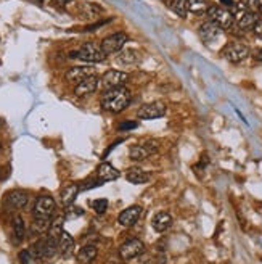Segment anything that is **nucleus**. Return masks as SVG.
Returning <instances> with one entry per match:
<instances>
[{
	"label": "nucleus",
	"mask_w": 262,
	"mask_h": 264,
	"mask_svg": "<svg viewBox=\"0 0 262 264\" xmlns=\"http://www.w3.org/2000/svg\"><path fill=\"white\" fill-rule=\"evenodd\" d=\"M132 102V94L127 87H118V89H109L102 94L100 105L103 110H106L109 113H121L129 107Z\"/></svg>",
	"instance_id": "obj_1"
},
{
	"label": "nucleus",
	"mask_w": 262,
	"mask_h": 264,
	"mask_svg": "<svg viewBox=\"0 0 262 264\" xmlns=\"http://www.w3.org/2000/svg\"><path fill=\"white\" fill-rule=\"evenodd\" d=\"M70 57L79 58V60L87 63H102L106 58V54L103 52L102 45L97 44V42H86L79 50L71 52Z\"/></svg>",
	"instance_id": "obj_2"
},
{
	"label": "nucleus",
	"mask_w": 262,
	"mask_h": 264,
	"mask_svg": "<svg viewBox=\"0 0 262 264\" xmlns=\"http://www.w3.org/2000/svg\"><path fill=\"white\" fill-rule=\"evenodd\" d=\"M208 18L221 29H232L235 23L232 12L225 7H221V5H211V8L208 10Z\"/></svg>",
	"instance_id": "obj_3"
},
{
	"label": "nucleus",
	"mask_w": 262,
	"mask_h": 264,
	"mask_svg": "<svg viewBox=\"0 0 262 264\" xmlns=\"http://www.w3.org/2000/svg\"><path fill=\"white\" fill-rule=\"evenodd\" d=\"M158 150H159V142L151 139V140H145V142H141V144L130 147L129 156L132 161H143L148 156L155 155Z\"/></svg>",
	"instance_id": "obj_4"
},
{
	"label": "nucleus",
	"mask_w": 262,
	"mask_h": 264,
	"mask_svg": "<svg viewBox=\"0 0 262 264\" xmlns=\"http://www.w3.org/2000/svg\"><path fill=\"white\" fill-rule=\"evenodd\" d=\"M221 55L230 63H242L249 55V47L242 42H230L222 49Z\"/></svg>",
	"instance_id": "obj_5"
},
{
	"label": "nucleus",
	"mask_w": 262,
	"mask_h": 264,
	"mask_svg": "<svg viewBox=\"0 0 262 264\" xmlns=\"http://www.w3.org/2000/svg\"><path fill=\"white\" fill-rule=\"evenodd\" d=\"M56 209V203L55 200L50 197V195H40V197L35 200L34 203V218L37 219H52Z\"/></svg>",
	"instance_id": "obj_6"
},
{
	"label": "nucleus",
	"mask_w": 262,
	"mask_h": 264,
	"mask_svg": "<svg viewBox=\"0 0 262 264\" xmlns=\"http://www.w3.org/2000/svg\"><path fill=\"white\" fill-rule=\"evenodd\" d=\"M129 73L124 71H118V70H109L106 71L100 79V84L105 91H109V89H118V87H125V84L129 82Z\"/></svg>",
	"instance_id": "obj_7"
},
{
	"label": "nucleus",
	"mask_w": 262,
	"mask_h": 264,
	"mask_svg": "<svg viewBox=\"0 0 262 264\" xmlns=\"http://www.w3.org/2000/svg\"><path fill=\"white\" fill-rule=\"evenodd\" d=\"M127 34L125 33H114L111 36H106L103 40H102V49L106 55H113V54H118L124 49V45L127 44Z\"/></svg>",
	"instance_id": "obj_8"
},
{
	"label": "nucleus",
	"mask_w": 262,
	"mask_h": 264,
	"mask_svg": "<svg viewBox=\"0 0 262 264\" xmlns=\"http://www.w3.org/2000/svg\"><path fill=\"white\" fill-rule=\"evenodd\" d=\"M143 251H145V245H143V242L139 240V239L127 240V242H124L121 246H119V256H121L124 261H129V260H132V258H137Z\"/></svg>",
	"instance_id": "obj_9"
},
{
	"label": "nucleus",
	"mask_w": 262,
	"mask_h": 264,
	"mask_svg": "<svg viewBox=\"0 0 262 264\" xmlns=\"http://www.w3.org/2000/svg\"><path fill=\"white\" fill-rule=\"evenodd\" d=\"M166 113V105L162 102H151V103H146L143 107L139 108L137 116L140 119H145V121H150V119H158L161 116H164Z\"/></svg>",
	"instance_id": "obj_10"
},
{
	"label": "nucleus",
	"mask_w": 262,
	"mask_h": 264,
	"mask_svg": "<svg viewBox=\"0 0 262 264\" xmlns=\"http://www.w3.org/2000/svg\"><path fill=\"white\" fill-rule=\"evenodd\" d=\"M90 76H95V70L92 66H72L70 70L66 71L65 79L70 84H79L82 82L84 79L90 77Z\"/></svg>",
	"instance_id": "obj_11"
},
{
	"label": "nucleus",
	"mask_w": 262,
	"mask_h": 264,
	"mask_svg": "<svg viewBox=\"0 0 262 264\" xmlns=\"http://www.w3.org/2000/svg\"><path fill=\"white\" fill-rule=\"evenodd\" d=\"M26 205H28V193L23 190H13L7 195V200H5V207L8 211L23 209Z\"/></svg>",
	"instance_id": "obj_12"
},
{
	"label": "nucleus",
	"mask_w": 262,
	"mask_h": 264,
	"mask_svg": "<svg viewBox=\"0 0 262 264\" xmlns=\"http://www.w3.org/2000/svg\"><path fill=\"white\" fill-rule=\"evenodd\" d=\"M140 216H141V207H139V205H132V207L125 208L122 213L118 216V223L122 227H132L137 224Z\"/></svg>",
	"instance_id": "obj_13"
},
{
	"label": "nucleus",
	"mask_w": 262,
	"mask_h": 264,
	"mask_svg": "<svg viewBox=\"0 0 262 264\" xmlns=\"http://www.w3.org/2000/svg\"><path fill=\"white\" fill-rule=\"evenodd\" d=\"M221 28H219L217 24H214L212 21H206V23H203L200 26V38L204 44H211V42L216 40L219 36H221Z\"/></svg>",
	"instance_id": "obj_14"
},
{
	"label": "nucleus",
	"mask_w": 262,
	"mask_h": 264,
	"mask_svg": "<svg viewBox=\"0 0 262 264\" xmlns=\"http://www.w3.org/2000/svg\"><path fill=\"white\" fill-rule=\"evenodd\" d=\"M100 79L95 76H90V77H87V79H84L82 82H79L77 86L74 87V94L77 95V97H87V95H90L93 94L98 89V82Z\"/></svg>",
	"instance_id": "obj_15"
},
{
	"label": "nucleus",
	"mask_w": 262,
	"mask_h": 264,
	"mask_svg": "<svg viewBox=\"0 0 262 264\" xmlns=\"http://www.w3.org/2000/svg\"><path fill=\"white\" fill-rule=\"evenodd\" d=\"M119 176H121V172L114 166L109 165V163H102V165L97 168V177L100 179L103 184L109 181H116V179H119Z\"/></svg>",
	"instance_id": "obj_16"
},
{
	"label": "nucleus",
	"mask_w": 262,
	"mask_h": 264,
	"mask_svg": "<svg viewBox=\"0 0 262 264\" xmlns=\"http://www.w3.org/2000/svg\"><path fill=\"white\" fill-rule=\"evenodd\" d=\"M151 226H153V229L158 234H162V232H166L172 226V216L166 213V211H161V213L155 214V218L151 219Z\"/></svg>",
	"instance_id": "obj_17"
},
{
	"label": "nucleus",
	"mask_w": 262,
	"mask_h": 264,
	"mask_svg": "<svg viewBox=\"0 0 262 264\" xmlns=\"http://www.w3.org/2000/svg\"><path fill=\"white\" fill-rule=\"evenodd\" d=\"M74 251V239L68 234L66 230H63V234L58 240V253L63 258H70Z\"/></svg>",
	"instance_id": "obj_18"
},
{
	"label": "nucleus",
	"mask_w": 262,
	"mask_h": 264,
	"mask_svg": "<svg viewBox=\"0 0 262 264\" xmlns=\"http://www.w3.org/2000/svg\"><path fill=\"white\" fill-rule=\"evenodd\" d=\"M26 235V227H24V221L21 216H15L12 221V237H13V244L19 245L21 242L24 240Z\"/></svg>",
	"instance_id": "obj_19"
},
{
	"label": "nucleus",
	"mask_w": 262,
	"mask_h": 264,
	"mask_svg": "<svg viewBox=\"0 0 262 264\" xmlns=\"http://www.w3.org/2000/svg\"><path fill=\"white\" fill-rule=\"evenodd\" d=\"M81 192V187L77 184H68V186L61 190V203L65 207H71L76 202L77 193Z\"/></svg>",
	"instance_id": "obj_20"
},
{
	"label": "nucleus",
	"mask_w": 262,
	"mask_h": 264,
	"mask_svg": "<svg viewBox=\"0 0 262 264\" xmlns=\"http://www.w3.org/2000/svg\"><path fill=\"white\" fill-rule=\"evenodd\" d=\"M125 179L130 182V184H135V186H141V184L148 182L150 179V174L145 172L141 168H130L125 174Z\"/></svg>",
	"instance_id": "obj_21"
},
{
	"label": "nucleus",
	"mask_w": 262,
	"mask_h": 264,
	"mask_svg": "<svg viewBox=\"0 0 262 264\" xmlns=\"http://www.w3.org/2000/svg\"><path fill=\"white\" fill-rule=\"evenodd\" d=\"M79 13H81V17L86 18V19H95L103 13V8L100 7V5H97L93 2H87V3L81 5Z\"/></svg>",
	"instance_id": "obj_22"
},
{
	"label": "nucleus",
	"mask_w": 262,
	"mask_h": 264,
	"mask_svg": "<svg viewBox=\"0 0 262 264\" xmlns=\"http://www.w3.org/2000/svg\"><path fill=\"white\" fill-rule=\"evenodd\" d=\"M98 250L95 245H84L79 251H77V261L81 264H90L97 258Z\"/></svg>",
	"instance_id": "obj_23"
},
{
	"label": "nucleus",
	"mask_w": 262,
	"mask_h": 264,
	"mask_svg": "<svg viewBox=\"0 0 262 264\" xmlns=\"http://www.w3.org/2000/svg\"><path fill=\"white\" fill-rule=\"evenodd\" d=\"M259 21V17H258V13H253V12H246L242 18H238L235 23H237L238 26V29H242V31H248V29H253L256 23Z\"/></svg>",
	"instance_id": "obj_24"
},
{
	"label": "nucleus",
	"mask_w": 262,
	"mask_h": 264,
	"mask_svg": "<svg viewBox=\"0 0 262 264\" xmlns=\"http://www.w3.org/2000/svg\"><path fill=\"white\" fill-rule=\"evenodd\" d=\"M139 61V52L134 49H124L119 52L118 63L119 65H134Z\"/></svg>",
	"instance_id": "obj_25"
},
{
	"label": "nucleus",
	"mask_w": 262,
	"mask_h": 264,
	"mask_svg": "<svg viewBox=\"0 0 262 264\" xmlns=\"http://www.w3.org/2000/svg\"><path fill=\"white\" fill-rule=\"evenodd\" d=\"M209 8H211V0H188V12L195 15L208 13Z\"/></svg>",
	"instance_id": "obj_26"
},
{
	"label": "nucleus",
	"mask_w": 262,
	"mask_h": 264,
	"mask_svg": "<svg viewBox=\"0 0 262 264\" xmlns=\"http://www.w3.org/2000/svg\"><path fill=\"white\" fill-rule=\"evenodd\" d=\"M169 8L174 12L177 17L185 18L188 13V0H167Z\"/></svg>",
	"instance_id": "obj_27"
},
{
	"label": "nucleus",
	"mask_w": 262,
	"mask_h": 264,
	"mask_svg": "<svg viewBox=\"0 0 262 264\" xmlns=\"http://www.w3.org/2000/svg\"><path fill=\"white\" fill-rule=\"evenodd\" d=\"M63 223H65V216H56V218L52 221V226H50L49 232H47V235L60 240V237L63 234Z\"/></svg>",
	"instance_id": "obj_28"
},
{
	"label": "nucleus",
	"mask_w": 262,
	"mask_h": 264,
	"mask_svg": "<svg viewBox=\"0 0 262 264\" xmlns=\"http://www.w3.org/2000/svg\"><path fill=\"white\" fill-rule=\"evenodd\" d=\"M50 226H52V219H37V218H34L33 232L35 235H44L45 232H49Z\"/></svg>",
	"instance_id": "obj_29"
},
{
	"label": "nucleus",
	"mask_w": 262,
	"mask_h": 264,
	"mask_svg": "<svg viewBox=\"0 0 262 264\" xmlns=\"http://www.w3.org/2000/svg\"><path fill=\"white\" fill-rule=\"evenodd\" d=\"M92 208H93V211H95L97 214H103L105 211L108 209V200H105V198L93 200V202H92Z\"/></svg>",
	"instance_id": "obj_30"
},
{
	"label": "nucleus",
	"mask_w": 262,
	"mask_h": 264,
	"mask_svg": "<svg viewBox=\"0 0 262 264\" xmlns=\"http://www.w3.org/2000/svg\"><path fill=\"white\" fill-rule=\"evenodd\" d=\"M137 128H139L137 121H124V123H121V124L118 126V131L127 132V131H132V129H137Z\"/></svg>",
	"instance_id": "obj_31"
},
{
	"label": "nucleus",
	"mask_w": 262,
	"mask_h": 264,
	"mask_svg": "<svg viewBox=\"0 0 262 264\" xmlns=\"http://www.w3.org/2000/svg\"><path fill=\"white\" fill-rule=\"evenodd\" d=\"M18 260H19L21 264H29L31 261L34 260V258H33V255H31L29 250H21L18 253Z\"/></svg>",
	"instance_id": "obj_32"
},
{
	"label": "nucleus",
	"mask_w": 262,
	"mask_h": 264,
	"mask_svg": "<svg viewBox=\"0 0 262 264\" xmlns=\"http://www.w3.org/2000/svg\"><path fill=\"white\" fill-rule=\"evenodd\" d=\"M102 181L100 179H88L87 182H84V186H81V190H88V189H95V187H100L102 186Z\"/></svg>",
	"instance_id": "obj_33"
},
{
	"label": "nucleus",
	"mask_w": 262,
	"mask_h": 264,
	"mask_svg": "<svg viewBox=\"0 0 262 264\" xmlns=\"http://www.w3.org/2000/svg\"><path fill=\"white\" fill-rule=\"evenodd\" d=\"M261 0H246V7H248L249 12L253 13H259V8H261Z\"/></svg>",
	"instance_id": "obj_34"
},
{
	"label": "nucleus",
	"mask_w": 262,
	"mask_h": 264,
	"mask_svg": "<svg viewBox=\"0 0 262 264\" xmlns=\"http://www.w3.org/2000/svg\"><path fill=\"white\" fill-rule=\"evenodd\" d=\"M253 31H254V34L258 36L259 39H262V18H259V21L256 23V26L253 28Z\"/></svg>",
	"instance_id": "obj_35"
},
{
	"label": "nucleus",
	"mask_w": 262,
	"mask_h": 264,
	"mask_svg": "<svg viewBox=\"0 0 262 264\" xmlns=\"http://www.w3.org/2000/svg\"><path fill=\"white\" fill-rule=\"evenodd\" d=\"M55 5H58V7H65V5H68L71 2V0H52Z\"/></svg>",
	"instance_id": "obj_36"
},
{
	"label": "nucleus",
	"mask_w": 262,
	"mask_h": 264,
	"mask_svg": "<svg viewBox=\"0 0 262 264\" xmlns=\"http://www.w3.org/2000/svg\"><path fill=\"white\" fill-rule=\"evenodd\" d=\"M221 3L224 5V7H228V8H232L233 5H235L233 0H221Z\"/></svg>",
	"instance_id": "obj_37"
},
{
	"label": "nucleus",
	"mask_w": 262,
	"mask_h": 264,
	"mask_svg": "<svg viewBox=\"0 0 262 264\" xmlns=\"http://www.w3.org/2000/svg\"><path fill=\"white\" fill-rule=\"evenodd\" d=\"M253 57H254L258 61H262V49H258V50H256Z\"/></svg>",
	"instance_id": "obj_38"
},
{
	"label": "nucleus",
	"mask_w": 262,
	"mask_h": 264,
	"mask_svg": "<svg viewBox=\"0 0 262 264\" xmlns=\"http://www.w3.org/2000/svg\"><path fill=\"white\" fill-rule=\"evenodd\" d=\"M3 126H5V123H3V119H2V118H0V129H2V128H3Z\"/></svg>",
	"instance_id": "obj_39"
},
{
	"label": "nucleus",
	"mask_w": 262,
	"mask_h": 264,
	"mask_svg": "<svg viewBox=\"0 0 262 264\" xmlns=\"http://www.w3.org/2000/svg\"><path fill=\"white\" fill-rule=\"evenodd\" d=\"M259 13L262 15V5H261V8H259Z\"/></svg>",
	"instance_id": "obj_40"
},
{
	"label": "nucleus",
	"mask_w": 262,
	"mask_h": 264,
	"mask_svg": "<svg viewBox=\"0 0 262 264\" xmlns=\"http://www.w3.org/2000/svg\"><path fill=\"white\" fill-rule=\"evenodd\" d=\"M0 150H2V144H0Z\"/></svg>",
	"instance_id": "obj_41"
}]
</instances>
